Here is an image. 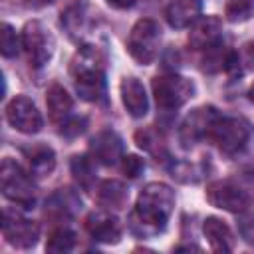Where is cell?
<instances>
[{"label":"cell","mask_w":254,"mask_h":254,"mask_svg":"<svg viewBox=\"0 0 254 254\" xmlns=\"http://www.w3.org/2000/svg\"><path fill=\"white\" fill-rule=\"evenodd\" d=\"M175 208V192L165 183H149L137 196L129 226L137 236H155L165 230Z\"/></svg>","instance_id":"cell-1"},{"label":"cell","mask_w":254,"mask_h":254,"mask_svg":"<svg viewBox=\"0 0 254 254\" xmlns=\"http://www.w3.org/2000/svg\"><path fill=\"white\" fill-rule=\"evenodd\" d=\"M75 91L85 101H101L105 97V75L101 69L99 54L93 46H83L71 65Z\"/></svg>","instance_id":"cell-2"},{"label":"cell","mask_w":254,"mask_h":254,"mask_svg":"<svg viewBox=\"0 0 254 254\" xmlns=\"http://www.w3.org/2000/svg\"><path fill=\"white\" fill-rule=\"evenodd\" d=\"M30 175L32 173L22 169L16 161L12 159L2 161V167H0L2 194L14 204H20L24 208H34L36 204V185Z\"/></svg>","instance_id":"cell-3"},{"label":"cell","mask_w":254,"mask_h":254,"mask_svg":"<svg viewBox=\"0 0 254 254\" xmlns=\"http://www.w3.org/2000/svg\"><path fill=\"white\" fill-rule=\"evenodd\" d=\"M159 46H161L159 24L151 18L137 20L127 38V52L131 54V58L141 65H149L159 56Z\"/></svg>","instance_id":"cell-4"},{"label":"cell","mask_w":254,"mask_h":254,"mask_svg":"<svg viewBox=\"0 0 254 254\" xmlns=\"http://www.w3.org/2000/svg\"><path fill=\"white\" fill-rule=\"evenodd\" d=\"M157 105L163 111H173L185 105L194 95V83L177 73H161L151 81Z\"/></svg>","instance_id":"cell-5"},{"label":"cell","mask_w":254,"mask_h":254,"mask_svg":"<svg viewBox=\"0 0 254 254\" xmlns=\"http://www.w3.org/2000/svg\"><path fill=\"white\" fill-rule=\"evenodd\" d=\"M250 139V127L244 119L238 117H216L208 141H212L220 153L224 155H236L240 153Z\"/></svg>","instance_id":"cell-6"},{"label":"cell","mask_w":254,"mask_h":254,"mask_svg":"<svg viewBox=\"0 0 254 254\" xmlns=\"http://www.w3.org/2000/svg\"><path fill=\"white\" fill-rule=\"evenodd\" d=\"M22 48L26 50L30 64L34 67H42L52 60L56 50V40L44 22L32 20L22 30Z\"/></svg>","instance_id":"cell-7"},{"label":"cell","mask_w":254,"mask_h":254,"mask_svg":"<svg viewBox=\"0 0 254 254\" xmlns=\"http://www.w3.org/2000/svg\"><path fill=\"white\" fill-rule=\"evenodd\" d=\"M206 200L212 206L234 212V214H240V212L248 210L254 204L250 194L232 181H214V183H210L206 187Z\"/></svg>","instance_id":"cell-8"},{"label":"cell","mask_w":254,"mask_h":254,"mask_svg":"<svg viewBox=\"0 0 254 254\" xmlns=\"http://www.w3.org/2000/svg\"><path fill=\"white\" fill-rule=\"evenodd\" d=\"M2 234L8 244L16 248H32L40 238V226L22 216L18 210L4 208L2 210Z\"/></svg>","instance_id":"cell-9"},{"label":"cell","mask_w":254,"mask_h":254,"mask_svg":"<svg viewBox=\"0 0 254 254\" xmlns=\"http://www.w3.org/2000/svg\"><path fill=\"white\" fill-rule=\"evenodd\" d=\"M216 117H218V111L212 105H202V107L192 109L185 117V121L181 123V129H179V141L183 143V147L190 149L198 141L208 139Z\"/></svg>","instance_id":"cell-10"},{"label":"cell","mask_w":254,"mask_h":254,"mask_svg":"<svg viewBox=\"0 0 254 254\" xmlns=\"http://www.w3.org/2000/svg\"><path fill=\"white\" fill-rule=\"evenodd\" d=\"M6 119L8 123L26 135H34L42 129L44 119L42 113L38 111V107L34 105V101L26 95H16L8 105H6Z\"/></svg>","instance_id":"cell-11"},{"label":"cell","mask_w":254,"mask_h":254,"mask_svg":"<svg viewBox=\"0 0 254 254\" xmlns=\"http://www.w3.org/2000/svg\"><path fill=\"white\" fill-rule=\"evenodd\" d=\"M222 44V22L216 16L198 18L189 32V46L198 52H206Z\"/></svg>","instance_id":"cell-12"},{"label":"cell","mask_w":254,"mask_h":254,"mask_svg":"<svg viewBox=\"0 0 254 254\" xmlns=\"http://www.w3.org/2000/svg\"><path fill=\"white\" fill-rule=\"evenodd\" d=\"M89 151L93 155V159L101 165H117L121 159H123V139L111 131V129H105V131H99L91 143H89Z\"/></svg>","instance_id":"cell-13"},{"label":"cell","mask_w":254,"mask_h":254,"mask_svg":"<svg viewBox=\"0 0 254 254\" xmlns=\"http://www.w3.org/2000/svg\"><path fill=\"white\" fill-rule=\"evenodd\" d=\"M85 230L95 242H101V244H117L121 240L119 220L105 210L91 212L85 218Z\"/></svg>","instance_id":"cell-14"},{"label":"cell","mask_w":254,"mask_h":254,"mask_svg":"<svg viewBox=\"0 0 254 254\" xmlns=\"http://www.w3.org/2000/svg\"><path fill=\"white\" fill-rule=\"evenodd\" d=\"M121 99L127 113L135 119H141L149 111V101L143 83L137 77H125L121 81Z\"/></svg>","instance_id":"cell-15"},{"label":"cell","mask_w":254,"mask_h":254,"mask_svg":"<svg viewBox=\"0 0 254 254\" xmlns=\"http://www.w3.org/2000/svg\"><path fill=\"white\" fill-rule=\"evenodd\" d=\"M200 0H171L165 8V18L171 28H187L200 16Z\"/></svg>","instance_id":"cell-16"},{"label":"cell","mask_w":254,"mask_h":254,"mask_svg":"<svg viewBox=\"0 0 254 254\" xmlns=\"http://www.w3.org/2000/svg\"><path fill=\"white\" fill-rule=\"evenodd\" d=\"M22 153L28 161V171L32 173V177H48L56 167V153L48 145L36 143V145L24 147Z\"/></svg>","instance_id":"cell-17"},{"label":"cell","mask_w":254,"mask_h":254,"mask_svg":"<svg viewBox=\"0 0 254 254\" xmlns=\"http://www.w3.org/2000/svg\"><path fill=\"white\" fill-rule=\"evenodd\" d=\"M202 232L214 252H232L234 250V236L224 220H220L216 216L204 218Z\"/></svg>","instance_id":"cell-18"},{"label":"cell","mask_w":254,"mask_h":254,"mask_svg":"<svg viewBox=\"0 0 254 254\" xmlns=\"http://www.w3.org/2000/svg\"><path fill=\"white\" fill-rule=\"evenodd\" d=\"M46 105H48V115L50 121L54 125H64L69 117H71V109H73V101L67 95V91L62 85H52L46 93Z\"/></svg>","instance_id":"cell-19"},{"label":"cell","mask_w":254,"mask_h":254,"mask_svg":"<svg viewBox=\"0 0 254 254\" xmlns=\"http://www.w3.org/2000/svg\"><path fill=\"white\" fill-rule=\"evenodd\" d=\"M77 206H81V202L75 196V192L69 189H60L46 200V214L56 220H64L69 218Z\"/></svg>","instance_id":"cell-20"},{"label":"cell","mask_w":254,"mask_h":254,"mask_svg":"<svg viewBox=\"0 0 254 254\" xmlns=\"http://www.w3.org/2000/svg\"><path fill=\"white\" fill-rule=\"evenodd\" d=\"M129 198V190L127 187L121 183V181H115V179H107L103 181L99 187H97V202L103 206V208H123L125 202Z\"/></svg>","instance_id":"cell-21"},{"label":"cell","mask_w":254,"mask_h":254,"mask_svg":"<svg viewBox=\"0 0 254 254\" xmlns=\"http://www.w3.org/2000/svg\"><path fill=\"white\" fill-rule=\"evenodd\" d=\"M135 141L137 145L147 151L149 155H153L157 161H167L169 159V151H167V145H165V139L159 131L151 129V127H145V129H139L135 133Z\"/></svg>","instance_id":"cell-22"},{"label":"cell","mask_w":254,"mask_h":254,"mask_svg":"<svg viewBox=\"0 0 254 254\" xmlns=\"http://www.w3.org/2000/svg\"><path fill=\"white\" fill-rule=\"evenodd\" d=\"M252 67H254V42H246L236 52L228 54L226 71H230L232 75H242Z\"/></svg>","instance_id":"cell-23"},{"label":"cell","mask_w":254,"mask_h":254,"mask_svg":"<svg viewBox=\"0 0 254 254\" xmlns=\"http://www.w3.org/2000/svg\"><path fill=\"white\" fill-rule=\"evenodd\" d=\"M71 175L75 177V181L87 190L91 189L93 185V179H95V171H93V163L89 157L85 155H75L71 159Z\"/></svg>","instance_id":"cell-24"},{"label":"cell","mask_w":254,"mask_h":254,"mask_svg":"<svg viewBox=\"0 0 254 254\" xmlns=\"http://www.w3.org/2000/svg\"><path fill=\"white\" fill-rule=\"evenodd\" d=\"M73 246H75V234L67 226L56 228L46 242L48 252H69V250H73Z\"/></svg>","instance_id":"cell-25"},{"label":"cell","mask_w":254,"mask_h":254,"mask_svg":"<svg viewBox=\"0 0 254 254\" xmlns=\"http://www.w3.org/2000/svg\"><path fill=\"white\" fill-rule=\"evenodd\" d=\"M224 16L232 24L250 20L254 16V0H226Z\"/></svg>","instance_id":"cell-26"},{"label":"cell","mask_w":254,"mask_h":254,"mask_svg":"<svg viewBox=\"0 0 254 254\" xmlns=\"http://www.w3.org/2000/svg\"><path fill=\"white\" fill-rule=\"evenodd\" d=\"M0 52L4 58H14L20 52V40L16 36V30L6 22L0 26Z\"/></svg>","instance_id":"cell-27"},{"label":"cell","mask_w":254,"mask_h":254,"mask_svg":"<svg viewBox=\"0 0 254 254\" xmlns=\"http://www.w3.org/2000/svg\"><path fill=\"white\" fill-rule=\"evenodd\" d=\"M121 169L129 179H139L145 171V161L137 155H127L121 159Z\"/></svg>","instance_id":"cell-28"},{"label":"cell","mask_w":254,"mask_h":254,"mask_svg":"<svg viewBox=\"0 0 254 254\" xmlns=\"http://www.w3.org/2000/svg\"><path fill=\"white\" fill-rule=\"evenodd\" d=\"M240 234L248 244H254V204L240 212Z\"/></svg>","instance_id":"cell-29"},{"label":"cell","mask_w":254,"mask_h":254,"mask_svg":"<svg viewBox=\"0 0 254 254\" xmlns=\"http://www.w3.org/2000/svg\"><path fill=\"white\" fill-rule=\"evenodd\" d=\"M85 125H87L85 117H73L71 115L64 125H60V133L64 137H77L85 131Z\"/></svg>","instance_id":"cell-30"},{"label":"cell","mask_w":254,"mask_h":254,"mask_svg":"<svg viewBox=\"0 0 254 254\" xmlns=\"http://www.w3.org/2000/svg\"><path fill=\"white\" fill-rule=\"evenodd\" d=\"M109 4H113L117 8H131L135 4V0H109Z\"/></svg>","instance_id":"cell-31"},{"label":"cell","mask_w":254,"mask_h":254,"mask_svg":"<svg viewBox=\"0 0 254 254\" xmlns=\"http://www.w3.org/2000/svg\"><path fill=\"white\" fill-rule=\"evenodd\" d=\"M248 99L254 103V83H252V85H250V89H248Z\"/></svg>","instance_id":"cell-32"}]
</instances>
